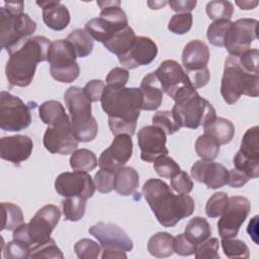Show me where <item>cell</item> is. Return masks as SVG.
<instances>
[{"label": "cell", "instance_id": "obj_1", "mask_svg": "<svg viewBox=\"0 0 259 259\" xmlns=\"http://www.w3.org/2000/svg\"><path fill=\"white\" fill-rule=\"evenodd\" d=\"M100 101L103 111L108 115L110 132L114 136H133L143 105L140 88L105 85Z\"/></svg>", "mask_w": 259, "mask_h": 259}, {"label": "cell", "instance_id": "obj_2", "mask_svg": "<svg viewBox=\"0 0 259 259\" xmlns=\"http://www.w3.org/2000/svg\"><path fill=\"white\" fill-rule=\"evenodd\" d=\"M143 194L157 221L166 228H172L182 219L191 215L195 207L190 195H175L161 179L147 180L143 186Z\"/></svg>", "mask_w": 259, "mask_h": 259}, {"label": "cell", "instance_id": "obj_3", "mask_svg": "<svg viewBox=\"0 0 259 259\" xmlns=\"http://www.w3.org/2000/svg\"><path fill=\"white\" fill-rule=\"evenodd\" d=\"M50 46L51 41L48 37L36 35L29 37L9 53V60L5 67L9 84L18 87L28 86L34 77L37 64L48 61Z\"/></svg>", "mask_w": 259, "mask_h": 259}, {"label": "cell", "instance_id": "obj_4", "mask_svg": "<svg viewBox=\"0 0 259 259\" xmlns=\"http://www.w3.org/2000/svg\"><path fill=\"white\" fill-rule=\"evenodd\" d=\"M23 2H4L0 8L1 48L11 53L35 31L36 23L23 12Z\"/></svg>", "mask_w": 259, "mask_h": 259}, {"label": "cell", "instance_id": "obj_5", "mask_svg": "<svg viewBox=\"0 0 259 259\" xmlns=\"http://www.w3.org/2000/svg\"><path fill=\"white\" fill-rule=\"evenodd\" d=\"M64 100L71 115L72 133L78 142H91L98 133V124L91 114V101L86 96L83 88L69 87Z\"/></svg>", "mask_w": 259, "mask_h": 259}, {"label": "cell", "instance_id": "obj_6", "mask_svg": "<svg viewBox=\"0 0 259 259\" xmlns=\"http://www.w3.org/2000/svg\"><path fill=\"white\" fill-rule=\"evenodd\" d=\"M221 94L228 104L237 102L242 94L258 97L259 74L247 72L240 65L238 57L229 56L225 61Z\"/></svg>", "mask_w": 259, "mask_h": 259}, {"label": "cell", "instance_id": "obj_7", "mask_svg": "<svg viewBox=\"0 0 259 259\" xmlns=\"http://www.w3.org/2000/svg\"><path fill=\"white\" fill-rule=\"evenodd\" d=\"M101 8L99 17L92 18L85 24V30L95 40L104 44L117 31L126 27L127 17L119 1L97 2Z\"/></svg>", "mask_w": 259, "mask_h": 259}, {"label": "cell", "instance_id": "obj_8", "mask_svg": "<svg viewBox=\"0 0 259 259\" xmlns=\"http://www.w3.org/2000/svg\"><path fill=\"white\" fill-rule=\"evenodd\" d=\"M171 111L180 127L192 130L205 125L217 117L214 107L200 97L197 91L176 101Z\"/></svg>", "mask_w": 259, "mask_h": 259}, {"label": "cell", "instance_id": "obj_9", "mask_svg": "<svg viewBox=\"0 0 259 259\" xmlns=\"http://www.w3.org/2000/svg\"><path fill=\"white\" fill-rule=\"evenodd\" d=\"M76 58L75 49L69 40L58 39L51 42L48 51V62L52 77L61 83L75 81L80 74Z\"/></svg>", "mask_w": 259, "mask_h": 259}, {"label": "cell", "instance_id": "obj_10", "mask_svg": "<svg viewBox=\"0 0 259 259\" xmlns=\"http://www.w3.org/2000/svg\"><path fill=\"white\" fill-rule=\"evenodd\" d=\"M155 74L163 92L169 95L175 102L196 91L184 69L174 60L162 62L155 71Z\"/></svg>", "mask_w": 259, "mask_h": 259}, {"label": "cell", "instance_id": "obj_11", "mask_svg": "<svg viewBox=\"0 0 259 259\" xmlns=\"http://www.w3.org/2000/svg\"><path fill=\"white\" fill-rule=\"evenodd\" d=\"M31 122L28 106L7 91L0 93V127L6 132H19Z\"/></svg>", "mask_w": 259, "mask_h": 259}, {"label": "cell", "instance_id": "obj_12", "mask_svg": "<svg viewBox=\"0 0 259 259\" xmlns=\"http://www.w3.org/2000/svg\"><path fill=\"white\" fill-rule=\"evenodd\" d=\"M258 20L254 18H241L230 26L224 39V47L230 56L239 57L250 50L251 44L257 39Z\"/></svg>", "mask_w": 259, "mask_h": 259}, {"label": "cell", "instance_id": "obj_13", "mask_svg": "<svg viewBox=\"0 0 259 259\" xmlns=\"http://www.w3.org/2000/svg\"><path fill=\"white\" fill-rule=\"evenodd\" d=\"M78 143L72 133L69 115L48 126L44 135V146L52 154H73L78 148Z\"/></svg>", "mask_w": 259, "mask_h": 259}, {"label": "cell", "instance_id": "obj_14", "mask_svg": "<svg viewBox=\"0 0 259 259\" xmlns=\"http://www.w3.org/2000/svg\"><path fill=\"white\" fill-rule=\"evenodd\" d=\"M251 204L245 196L229 197L228 206L218 222V231L222 239L236 238L240 227L247 219Z\"/></svg>", "mask_w": 259, "mask_h": 259}, {"label": "cell", "instance_id": "obj_15", "mask_svg": "<svg viewBox=\"0 0 259 259\" xmlns=\"http://www.w3.org/2000/svg\"><path fill=\"white\" fill-rule=\"evenodd\" d=\"M61 219L60 209L54 204H46L27 223V236L30 247L46 243Z\"/></svg>", "mask_w": 259, "mask_h": 259}, {"label": "cell", "instance_id": "obj_16", "mask_svg": "<svg viewBox=\"0 0 259 259\" xmlns=\"http://www.w3.org/2000/svg\"><path fill=\"white\" fill-rule=\"evenodd\" d=\"M55 189L63 197L80 196L88 199L93 196L96 187L87 172L73 171L61 173L55 180Z\"/></svg>", "mask_w": 259, "mask_h": 259}, {"label": "cell", "instance_id": "obj_17", "mask_svg": "<svg viewBox=\"0 0 259 259\" xmlns=\"http://www.w3.org/2000/svg\"><path fill=\"white\" fill-rule=\"evenodd\" d=\"M166 134L155 125H146L138 132V144L141 150V159L154 163L157 159L168 154Z\"/></svg>", "mask_w": 259, "mask_h": 259}, {"label": "cell", "instance_id": "obj_18", "mask_svg": "<svg viewBox=\"0 0 259 259\" xmlns=\"http://www.w3.org/2000/svg\"><path fill=\"white\" fill-rule=\"evenodd\" d=\"M133 155L132 136L121 134L115 136L110 146L105 149L98 160V166L101 169L117 171L125 165Z\"/></svg>", "mask_w": 259, "mask_h": 259}, {"label": "cell", "instance_id": "obj_19", "mask_svg": "<svg viewBox=\"0 0 259 259\" xmlns=\"http://www.w3.org/2000/svg\"><path fill=\"white\" fill-rule=\"evenodd\" d=\"M89 233L98 240L102 248H117L125 252L134 248L132 239L117 225L99 222L89 228Z\"/></svg>", "mask_w": 259, "mask_h": 259}, {"label": "cell", "instance_id": "obj_20", "mask_svg": "<svg viewBox=\"0 0 259 259\" xmlns=\"http://www.w3.org/2000/svg\"><path fill=\"white\" fill-rule=\"evenodd\" d=\"M158 48L154 40L147 36H137L128 52L117 57L119 63L126 69H136L151 64L157 57Z\"/></svg>", "mask_w": 259, "mask_h": 259}, {"label": "cell", "instance_id": "obj_21", "mask_svg": "<svg viewBox=\"0 0 259 259\" xmlns=\"http://www.w3.org/2000/svg\"><path fill=\"white\" fill-rule=\"evenodd\" d=\"M191 176L207 188L218 189L228 184L229 171L223 164L201 159L192 165Z\"/></svg>", "mask_w": 259, "mask_h": 259}, {"label": "cell", "instance_id": "obj_22", "mask_svg": "<svg viewBox=\"0 0 259 259\" xmlns=\"http://www.w3.org/2000/svg\"><path fill=\"white\" fill-rule=\"evenodd\" d=\"M32 149L33 143L27 136L15 135L3 137L0 140V157L15 165L27 160Z\"/></svg>", "mask_w": 259, "mask_h": 259}, {"label": "cell", "instance_id": "obj_23", "mask_svg": "<svg viewBox=\"0 0 259 259\" xmlns=\"http://www.w3.org/2000/svg\"><path fill=\"white\" fill-rule=\"evenodd\" d=\"M181 59L185 73L202 70L207 67L209 49L202 40L193 39L184 47Z\"/></svg>", "mask_w": 259, "mask_h": 259}, {"label": "cell", "instance_id": "obj_24", "mask_svg": "<svg viewBox=\"0 0 259 259\" xmlns=\"http://www.w3.org/2000/svg\"><path fill=\"white\" fill-rule=\"evenodd\" d=\"M42 8V20L53 30H63L70 23L71 16L68 8L59 1H37Z\"/></svg>", "mask_w": 259, "mask_h": 259}, {"label": "cell", "instance_id": "obj_25", "mask_svg": "<svg viewBox=\"0 0 259 259\" xmlns=\"http://www.w3.org/2000/svg\"><path fill=\"white\" fill-rule=\"evenodd\" d=\"M143 96V110H156L163 101V90L155 72L146 75L140 85Z\"/></svg>", "mask_w": 259, "mask_h": 259}, {"label": "cell", "instance_id": "obj_26", "mask_svg": "<svg viewBox=\"0 0 259 259\" xmlns=\"http://www.w3.org/2000/svg\"><path fill=\"white\" fill-rule=\"evenodd\" d=\"M140 184L138 172L133 167H121L115 171L114 190L122 196H128L136 192Z\"/></svg>", "mask_w": 259, "mask_h": 259}, {"label": "cell", "instance_id": "obj_27", "mask_svg": "<svg viewBox=\"0 0 259 259\" xmlns=\"http://www.w3.org/2000/svg\"><path fill=\"white\" fill-rule=\"evenodd\" d=\"M136 38L137 35L134 29L130 25H127L123 29L117 31L110 39L105 41L103 46L107 51L119 57L128 52Z\"/></svg>", "mask_w": 259, "mask_h": 259}, {"label": "cell", "instance_id": "obj_28", "mask_svg": "<svg viewBox=\"0 0 259 259\" xmlns=\"http://www.w3.org/2000/svg\"><path fill=\"white\" fill-rule=\"evenodd\" d=\"M204 134L213 137L220 145L230 143L235 135V126L233 122L224 117H215L211 122L203 125Z\"/></svg>", "mask_w": 259, "mask_h": 259}, {"label": "cell", "instance_id": "obj_29", "mask_svg": "<svg viewBox=\"0 0 259 259\" xmlns=\"http://www.w3.org/2000/svg\"><path fill=\"white\" fill-rule=\"evenodd\" d=\"M174 237L167 232H159L153 235L148 241L149 253L158 258H165L171 256L173 251Z\"/></svg>", "mask_w": 259, "mask_h": 259}, {"label": "cell", "instance_id": "obj_30", "mask_svg": "<svg viewBox=\"0 0 259 259\" xmlns=\"http://www.w3.org/2000/svg\"><path fill=\"white\" fill-rule=\"evenodd\" d=\"M184 235L191 242L197 245L210 237L211 228L204 218L194 217L186 225Z\"/></svg>", "mask_w": 259, "mask_h": 259}, {"label": "cell", "instance_id": "obj_31", "mask_svg": "<svg viewBox=\"0 0 259 259\" xmlns=\"http://www.w3.org/2000/svg\"><path fill=\"white\" fill-rule=\"evenodd\" d=\"M69 40L75 49L76 55L79 58H85L89 56L93 50L94 42L91 35L85 29H75L68 36Z\"/></svg>", "mask_w": 259, "mask_h": 259}, {"label": "cell", "instance_id": "obj_32", "mask_svg": "<svg viewBox=\"0 0 259 259\" xmlns=\"http://www.w3.org/2000/svg\"><path fill=\"white\" fill-rule=\"evenodd\" d=\"M38 115L45 124L51 126L68 114L61 102L57 100H48L39 105Z\"/></svg>", "mask_w": 259, "mask_h": 259}, {"label": "cell", "instance_id": "obj_33", "mask_svg": "<svg viewBox=\"0 0 259 259\" xmlns=\"http://www.w3.org/2000/svg\"><path fill=\"white\" fill-rule=\"evenodd\" d=\"M98 165L95 154L88 149L76 150L70 157V166L74 171L89 172Z\"/></svg>", "mask_w": 259, "mask_h": 259}, {"label": "cell", "instance_id": "obj_34", "mask_svg": "<svg viewBox=\"0 0 259 259\" xmlns=\"http://www.w3.org/2000/svg\"><path fill=\"white\" fill-rule=\"evenodd\" d=\"M220 143L210 135L203 134L195 142V152L202 159L213 161L220 153Z\"/></svg>", "mask_w": 259, "mask_h": 259}, {"label": "cell", "instance_id": "obj_35", "mask_svg": "<svg viewBox=\"0 0 259 259\" xmlns=\"http://www.w3.org/2000/svg\"><path fill=\"white\" fill-rule=\"evenodd\" d=\"M62 207L66 221L77 222L84 217L86 210V199L80 196L65 197L62 201Z\"/></svg>", "mask_w": 259, "mask_h": 259}, {"label": "cell", "instance_id": "obj_36", "mask_svg": "<svg viewBox=\"0 0 259 259\" xmlns=\"http://www.w3.org/2000/svg\"><path fill=\"white\" fill-rule=\"evenodd\" d=\"M259 127L252 126L244 134L239 152L244 156L259 160Z\"/></svg>", "mask_w": 259, "mask_h": 259}, {"label": "cell", "instance_id": "obj_37", "mask_svg": "<svg viewBox=\"0 0 259 259\" xmlns=\"http://www.w3.org/2000/svg\"><path fill=\"white\" fill-rule=\"evenodd\" d=\"M1 207L3 218L1 231H14L18 226L23 224V213L18 205L10 202H2Z\"/></svg>", "mask_w": 259, "mask_h": 259}, {"label": "cell", "instance_id": "obj_38", "mask_svg": "<svg viewBox=\"0 0 259 259\" xmlns=\"http://www.w3.org/2000/svg\"><path fill=\"white\" fill-rule=\"evenodd\" d=\"M205 11L208 18L213 21L221 20V19L230 20L234 12V5L230 1H224V0L210 1L206 4Z\"/></svg>", "mask_w": 259, "mask_h": 259}, {"label": "cell", "instance_id": "obj_39", "mask_svg": "<svg viewBox=\"0 0 259 259\" xmlns=\"http://www.w3.org/2000/svg\"><path fill=\"white\" fill-rule=\"evenodd\" d=\"M232 22L233 21L228 19H221L209 24L206 31L208 41L214 47H224V39Z\"/></svg>", "mask_w": 259, "mask_h": 259}, {"label": "cell", "instance_id": "obj_40", "mask_svg": "<svg viewBox=\"0 0 259 259\" xmlns=\"http://www.w3.org/2000/svg\"><path fill=\"white\" fill-rule=\"evenodd\" d=\"M222 248L228 258H249L250 252L248 246L241 240L234 238L222 239Z\"/></svg>", "mask_w": 259, "mask_h": 259}, {"label": "cell", "instance_id": "obj_41", "mask_svg": "<svg viewBox=\"0 0 259 259\" xmlns=\"http://www.w3.org/2000/svg\"><path fill=\"white\" fill-rule=\"evenodd\" d=\"M233 163L235 169L245 174L249 179H254L259 176V160L248 158L238 151L234 157Z\"/></svg>", "mask_w": 259, "mask_h": 259}, {"label": "cell", "instance_id": "obj_42", "mask_svg": "<svg viewBox=\"0 0 259 259\" xmlns=\"http://www.w3.org/2000/svg\"><path fill=\"white\" fill-rule=\"evenodd\" d=\"M152 122L153 125L164 131L166 135H173L181 128L175 120L172 111L169 110L157 111L152 117Z\"/></svg>", "mask_w": 259, "mask_h": 259}, {"label": "cell", "instance_id": "obj_43", "mask_svg": "<svg viewBox=\"0 0 259 259\" xmlns=\"http://www.w3.org/2000/svg\"><path fill=\"white\" fill-rule=\"evenodd\" d=\"M229 196L226 192L220 191L213 193L205 204V213L208 218L214 219L221 217L228 206Z\"/></svg>", "mask_w": 259, "mask_h": 259}, {"label": "cell", "instance_id": "obj_44", "mask_svg": "<svg viewBox=\"0 0 259 259\" xmlns=\"http://www.w3.org/2000/svg\"><path fill=\"white\" fill-rule=\"evenodd\" d=\"M29 258H64L60 248L54 239H50L46 243L36 245L30 249Z\"/></svg>", "mask_w": 259, "mask_h": 259}, {"label": "cell", "instance_id": "obj_45", "mask_svg": "<svg viewBox=\"0 0 259 259\" xmlns=\"http://www.w3.org/2000/svg\"><path fill=\"white\" fill-rule=\"evenodd\" d=\"M74 251L80 259H96L101 252V246L90 239H81L74 245Z\"/></svg>", "mask_w": 259, "mask_h": 259}, {"label": "cell", "instance_id": "obj_46", "mask_svg": "<svg viewBox=\"0 0 259 259\" xmlns=\"http://www.w3.org/2000/svg\"><path fill=\"white\" fill-rule=\"evenodd\" d=\"M154 170L160 177L171 179L180 171V166L172 158L166 155L154 162Z\"/></svg>", "mask_w": 259, "mask_h": 259}, {"label": "cell", "instance_id": "obj_47", "mask_svg": "<svg viewBox=\"0 0 259 259\" xmlns=\"http://www.w3.org/2000/svg\"><path fill=\"white\" fill-rule=\"evenodd\" d=\"M219 239L208 238L195 247V258L197 259H220Z\"/></svg>", "mask_w": 259, "mask_h": 259}, {"label": "cell", "instance_id": "obj_48", "mask_svg": "<svg viewBox=\"0 0 259 259\" xmlns=\"http://www.w3.org/2000/svg\"><path fill=\"white\" fill-rule=\"evenodd\" d=\"M93 180L95 187L99 192L108 193L115 187V172L100 168V170L95 174Z\"/></svg>", "mask_w": 259, "mask_h": 259}, {"label": "cell", "instance_id": "obj_49", "mask_svg": "<svg viewBox=\"0 0 259 259\" xmlns=\"http://www.w3.org/2000/svg\"><path fill=\"white\" fill-rule=\"evenodd\" d=\"M192 26L191 13H177L174 14L168 23V29L175 34L187 33Z\"/></svg>", "mask_w": 259, "mask_h": 259}, {"label": "cell", "instance_id": "obj_50", "mask_svg": "<svg viewBox=\"0 0 259 259\" xmlns=\"http://www.w3.org/2000/svg\"><path fill=\"white\" fill-rule=\"evenodd\" d=\"M2 250H3V257L5 259L29 258L30 249L14 239L8 242Z\"/></svg>", "mask_w": 259, "mask_h": 259}, {"label": "cell", "instance_id": "obj_51", "mask_svg": "<svg viewBox=\"0 0 259 259\" xmlns=\"http://www.w3.org/2000/svg\"><path fill=\"white\" fill-rule=\"evenodd\" d=\"M171 187L180 194H188L193 188V182L185 171H179L170 180Z\"/></svg>", "mask_w": 259, "mask_h": 259}, {"label": "cell", "instance_id": "obj_52", "mask_svg": "<svg viewBox=\"0 0 259 259\" xmlns=\"http://www.w3.org/2000/svg\"><path fill=\"white\" fill-rule=\"evenodd\" d=\"M259 51L257 49H250L238 57L240 65L249 73L259 74L258 71Z\"/></svg>", "mask_w": 259, "mask_h": 259}, {"label": "cell", "instance_id": "obj_53", "mask_svg": "<svg viewBox=\"0 0 259 259\" xmlns=\"http://www.w3.org/2000/svg\"><path fill=\"white\" fill-rule=\"evenodd\" d=\"M196 245L191 242L184 234H179L174 238L173 251L180 256H190L194 254Z\"/></svg>", "mask_w": 259, "mask_h": 259}, {"label": "cell", "instance_id": "obj_54", "mask_svg": "<svg viewBox=\"0 0 259 259\" xmlns=\"http://www.w3.org/2000/svg\"><path fill=\"white\" fill-rule=\"evenodd\" d=\"M105 84L101 80H91L83 88L84 93L91 102H97L101 100Z\"/></svg>", "mask_w": 259, "mask_h": 259}, {"label": "cell", "instance_id": "obj_55", "mask_svg": "<svg viewBox=\"0 0 259 259\" xmlns=\"http://www.w3.org/2000/svg\"><path fill=\"white\" fill-rule=\"evenodd\" d=\"M128 71L121 67H115L109 71L106 76V85L115 86H125L128 81Z\"/></svg>", "mask_w": 259, "mask_h": 259}, {"label": "cell", "instance_id": "obj_56", "mask_svg": "<svg viewBox=\"0 0 259 259\" xmlns=\"http://www.w3.org/2000/svg\"><path fill=\"white\" fill-rule=\"evenodd\" d=\"M186 75L188 76L192 86L195 89L202 88L209 81V71H208L207 67L202 69V70H199V71H195V72H191V73H186Z\"/></svg>", "mask_w": 259, "mask_h": 259}, {"label": "cell", "instance_id": "obj_57", "mask_svg": "<svg viewBox=\"0 0 259 259\" xmlns=\"http://www.w3.org/2000/svg\"><path fill=\"white\" fill-rule=\"evenodd\" d=\"M168 4L175 12L190 13L195 8L197 2L195 0H171Z\"/></svg>", "mask_w": 259, "mask_h": 259}, {"label": "cell", "instance_id": "obj_58", "mask_svg": "<svg viewBox=\"0 0 259 259\" xmlns=\"http://www.w3.org/2000/svg\"><path fill=\"white\" fill-rule=\"evenodd\" d=\"M250 179L240 172L237 169H232L229 171V179H228V185L233 187V188H239L245 185Z\"/></svg>", "mask_w": 259, "mask_h": 259}, {"label": "cell", "instance_id": "obj_59", "mask_svg": "<svg viewBox=\"0 0 259 259\" xmlns=\"http://www.w3.org/2000/svg\"><path fill=\"white\" fill-rule=\"evenodd\" d=\"M102 259L107 258H113V259H121V258H127L125 251L117 248H103V252L101 255Z\"/></svg>", "mask_w": 259, "mask_h": 259}, {"label": "cell", "instance_id": "obj_60", "mask_svg": "<svg viewBox=\"0 0 259 259\" xmlns=\"http://www.w3.org/2000/svg\"><path fill=\"white\" fill-rule=\"evenodd\" d=\"M247 232L255 244H258V215H255L248 224Z\"/></svg>", "mask_w": 259, "mask_h": 259}, {"label": "cell", "instance_id": "obj_61", "mask_svg": "<svg viewBox=\"0 0 259 259\" xmlns=\"http://www.w3.org/2000/svg\"><path fill=\"white\" fill-rule=\"evenodd\" d=\"M236 4L240 7L242 10H250L254 9L258 5V1H236Z\"/></svg>", "mask_w": 259, "mask_h": 259}, {"label": "cell", "instance_id": "obj_62", "mask_svg": "<svg viewBox=\"0 0 259 259\" xmlns=\"http://www.w3.org/2000/svg\"><path fill=\"white\" fill-rule=\"evenodd\" d=\"M147 4L150 6V8H151V9H155V10H157V9H161V8H163L165 5H167V4H168V2H167V1H154V2H152V1H148V2H147Z\"/></svg>", "mask_w": 259, "mask_h": 259}]
</instances>
